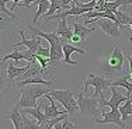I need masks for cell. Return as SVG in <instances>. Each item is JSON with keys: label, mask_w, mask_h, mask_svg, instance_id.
Segmentation results:
<instances>
[{"label": "cell", "mask_w": 132, "mask_h": 129, "mask_svg": "<svg viewBox=\"0 0 132 129\" xmlns=\"http://www.w3.org/2000/svg\"><path fill=\"white\" fill-rule=\"evenodd\" d=\"M30 66H31V62H28L26 66H23V67H20V66H14L13 63H10L7 66V77L10 79V80L15 81L18 77H21L28 69H30Z\"/></svg>", "instance_id": "17"}, {"label": "cell", "mask_w": 132, "mask_h": 129, "mask_svg": "<svg viewBox=\"0 0 132 129\" xmlns=\"http://www.w3.org/2000/svg\"><path fill=\"white\" fill-rule=\"evenodd\" d=\"M76 93H77V90L70 89V90H51L48 94L52 96L56 101H59L65 107V109L68 111V114L73 115L80 109L79 104H77V100L73 98V96Z\"/></svg>", "instance_id": "2"}, {"label": "cell", "mask_w": 132, "mask_h": 129, "mask_svg": "<svg viewBox=\"0 0 132 129\" xmlns=\"http://www.w3.org/2000/svg\"><path fill=\"white\" fill-rule=\"evenodd\" d=\"M114 14L117 15V24L119 27H124V25L127 27L132 24V17L127 11V7H122V10H117Z\"/></svg>", "instance_id": "22"}, {"label": "cell", "mask_w": 132, "mask_h": 129, "mask_svg": "<svg viewBox=\"0 0 132 129\" xmlns=\"http://www.w3.org/2000/svg\"><path fill=\"white\" fill-rule=\"evenodd\" d=\"M17 34L21 37V41L20 42H17V44H14L13 45V48H18V46H26V48L30 51L32 55H35L37 51H38V48L41 46V39H39V37H37V35H32L31 34V39H26V35H24V31L23 30H20V31H17Z\"/></svg>", "instance_id": "9"}, {"label": "cell", "mask_w": 132, "mask_h": 129, "mask_svg": "<svg viewBox=\"0 0 132 129\" xmlns=\"http://www.w3.org/2000/svg\"><path fill=\"white\" fill-rule=\"evenodd\" d=\"M44 97H46V98H48V101H51V102H49V105H44V112L46 114V116H48L49 119L68 114V111H66V109H59L58 107H56V104H55L56 100L53 98L52 96H49V94H45Z\"/></svg>", "instance_id": "12"}, {"label": "cell", "mask_w": 132, "mask_h": 129, "mask_svg": "<svg viewBox=\"0 0 132 129\" xmlns=\"http://www.w3.org/2000/svg\"><path fill=\"white\" fill-rule=\"evenodd\" d=\"M100 98L97 100V97H86V94L83 93H77V104H79L80 112L87 114L92 118H97V114H101L100 111Z\"/></svg>", "instance_id": "5"}, {"label": "cell", "mask_w": 132, "mask_h": 129, "mask_svg": "<svg viewBox=\"0 0 132 129\" xmlns=\"http://www.w3.org/2000/svg\"><path fill=\"white\" fill-rule=\"evenodd\" d=\"M119 112H121V115H122V119H124V122H128V124H131L129 115H132V98H128L127 101H125L121 107H119Z\"/></svg>", "instance_id": "23"}, {"label": "cell", "mask_w": 132, "mask_h": 129, "mask_svg": "<svg viewBox=\"0 0 132 129\" xmlns=\"http://www.w3.org/2000/svg\"><path fill=\"white\" fill-rule=\"evenodd\" d=\"M21 112H23V126H21V129H39V124L35 118H28L27 112H24L23 109H21Z\"/></svg>", "instance_id": "24"}, {"label": "cell", "mask_w": 132, "mask_h": 129, "mask_svg": "<svg viewBox=\"0 0 132 129\" xmlns=\"http://www.w3.org/2000/svg\"><path fill=\"white\" fill-rule=\"evenodd\" d=\"M103 116H104L103 119L94 118L93 121L96 122V124H100V125L112 124V125H115V126H118L119 129H128V125H127V122H124L119 109H111L110 112H103Z\"/></svg>", "instance_id": "8"}, {"label": "cell", "mask_w": 132, "mask_h": 129, "mask_svg": "<svg viewBox=\"0 0 132 129\" xmlns=\"http://www.w3.org/2000/svg\"><path fill=\"white\" fill-rule=\"evenodd\" d=\"M55 32L58 34V35H61L62 38L68 39L69 42H70V38H72V35H73V31H70V28H69V25H68V21H66V18H63V20H59L58 28L55 30Z\"/></svg>", "instance_id": "21"}, {"label": "cell", "mask_w": 132, "mask_h": 129, "mask_svg": "<svg viewBox=\"0 0 132 129\" xmlns=\"http://www.w3.org/2000/svg\"><path fill=\"white\" fill-rule=\"evenodd\" d=\"M15 86L18 87V89H21V87H26L28 84H42V86H46V87H51L53 86V83L55 81L53 80H46L44 76H37V77H30V79H24V80H18V81H14Z\"/></svg>", "instance_id": "15"}, {"label": "cell", "mask_w": 132, "mask_h": 129, "mask_svg": "<svg viewBox=\"0 0 132 129\" xmlns=\"http://www.w3.org/2000/svg\"><path fill=\"white\" fill-rule=\"evenodd\" d=\"M125 62V55L121 51V46L117 42L114 45V49H112V53L105 59V63L103 66V72H107V73H119L122 70V66H124Z\"/></svg>", "instance_id": "4"}, {"label": "cell", "mask_w": 132, "mask_h": 129, "mask_svg": "<svg viewBox=\"0 0 132 129\" xmlns=\"http://www.w3.org/2000/svg\"><path fill=\"white\" fill-rule=\"evenodd\" d=\"M97 27H100L104 32L105 38L107 39H111L114 42H118L119 39H122L124 34H122V28L124 27H119L115 21L110 20V18H98L97 21Z\"/></svg>", "instance_id": "6"}, {"label": "cell", "mask_w": 132, "mask_h": 129, "mask_svg": "<svg viewBox=\"0 0 132 129\" xmlns=\"http://www.w3.org/2000/svg\"><path fill=\"white\" fill-rule=\"evenodd\" d=\"M35 55H39V56H45V58H49V56H51V46H48V48L39 46Z\"/></svg>", "instance_id": "26"}, {"label": "cell", "mask_w": 132, "mask_h": 129, "mask_svg": "<svg viewBox=\"0 0 132 129\" xmlns=\"http://www.w3.org/2000/svg\"><path fill=\"white\" fill-rule=\"evenodd\" d=\"M4 118L10 119L14 125V129H21L23 126V112H21V107L18 102L14 104V107L9 112L4 114Z\"/></svg>", "instance_id": "11"}, {"label": "cell", "mask_w": 132, "mask_h": 129, "mask_svg": "<svg viewBox=\"0 0 132 129\" xmlns=\"http://www.w3.org/2000/svg\"><path fill=\"white\" fill-rule=\"evenodd\" d=\"M127 59L129 61V73H132V53H128Z\"/></svg>", "instance_id": "29"}, {"label": "cell", "mask_w": 132, "mask_h": 129, "mask_svg": "<svg viewBox=\"0 0 132 129\" xmlns=\"http://www.w3.org/2000/svg\"><path fill=\"white\" fill-rule=\"evenodd\" d=\"M129 41H132V37H131V38H129Z\"/></svg>", "instance_id": "33"}, {"label": "cell", "mask_w": 132, "mask_h": 129, "mask_svg": "<svg viewBox=\"0 0 132 129\" xmlns=\"http://www.w3.org/2000/svg\"><path fill=\"white\" fill-rule=\"evenodd\" d=\"M28 28H30V31H31V34H32V35L41 37V38H45L46 41H48L49 45H52V44H56V42H59V41H62V37L58 35L56 32H44V31H41L39 28H35L34 25H30Z\"/></svg>", "instance_id": "16"}, {"label": "cell", "mask_w": 132, "mask_h": 129, "mask_svg": "<svg viewBox=\"0 0 132 129\" xmlns=\"http://www.w3.org/2000/svg\"><path fill=\"white\" fill-rule=\"evenodd\" d=\"M9 0H0V17H9L11 20H18V17L15 15L11 10H7L6 8V3Z\"/></svg>", "instance_id": "25"}, {"label": "cell", "mask_w": 132, "mask_h": 129, "mask_svg": "<svg viewBox=\"0 0 132 129\" xmlns=\"http://www.w3.org/2000/svg\"><path fill=\"white\" fill-rule=\"evenodd\" d=\"M129 28H131V30H132V24H131V25H129Z\"/></svg>", "instance_id": "31"}, {"label": "cell", "mask_w": 132, "mask_h": 129, "mask_svg": "<svg viewBox=\"0 0 132 129\" xmlns=\"http://www.w3.org/2000/svg\"><path fill=\"white\" fill-rule=\"evenodd\" d=\"M129 74H131V79H132V73H129Z\"/></svg>", "instance_id": "32"}, {"label": "cell", "mask_w": 132, "mask_h": 129, "mask_svg": "<svg viewBox=\"0 0 132 129\" xmlns=\"http://www.w3.org/2000/svg\"><path fill=\"white\" fill-rule=\"evenodd\" d=\"M63 52H65L63 63H66V65H73V66H77L79 63H77L76 61H72V59H70L72 53L77 52V53H81V55H86V53H87L86 51H84V49L77 48V46H75L73 44H70V42H66L65 45H63Z\"/></svg>", "instance_id": "13"}, {"label": "cell", "mask_w": 132, "mask_h": 129, "mask_svg": "<svg viewBox=\"0 0 132 129\" xmlns=\"http://www.w3.org/2000/svg\"><path fill=\"white\" fill-rule=\"evenodd\" d=\"M72 27H73V34L79 37V38L81 39V42H86L89 34L94 31V27L87 28L84 24H80L79 21H73V23H72Z\"/></svg>", "instance_id": "18"}, {"label": "cell", "mask_w": 132, "mask_h": 129, "mask_svg": "<svg viewBox=\"0 0 132 129\" xmlns=\"http://www.w3.org/2000/svg\"><path fill=\"white\" fill-rule=\"evenodd\" d=\"M110 90H111V98L110 100H105L104 97H98L100 98L98 105H100V111H101V114L104 112V107H110L111 109H119V107H121L122 102L127 101L128 98H131V97H128V96L121 94L119 90L115 86H111Z\"/></svg>", "instance_id": "7"}, {"label": "cell", "mask_w": 132, "mask_h": 129, "mask_svg": "<svg viewBox=\"0 0 132 129\" xmlns=\"http://www.w3.org/2000/svg\"><path fill=\"white\" fill-rule=\"evenodd\" d=\"M14 61V63H18V61H28V62H32L35 61V55H32L30 51L27 52H20L17 51V48H13V52L11 53H7V55L2 56V59H0V62H2V65L4 63V62L7 61Z\"/></svg>", "instance_id": "10"}, {"label": "cell", "mask_w": 132, "mask_h": 129, "mask_svg": "<svg viewBox=\"0 0 132 129\" xmlns=\"http://www.w3.org/2000/svg\"><path fill=\"white\" fill-rule=\"evenodd\" d=\"M73 2L75 0H62V7L66 8V10H69V8L72 7L70 4H73Z\"/></svg>", "instance_id": "28"}, {"label": "cell", "mask_w": 132, "mask_h": 129, "mask_svg": "<svg viewBox=\"0 0 132 129\" xmlns=\"http://www.w3.org/2000/svg\"><path fill=\"white\" fill-rule=\"evenodd\" d=\"M51 89L49 87H41L37 84H28L26 87H21L20 93L21 97L20 100H17V102L20 104L21 108H35L37 105V100L44 97L45 94H48Z\"/></svg>", "instance_id": "1"}, {"label": "cell", "mask_w": 132, "mask_h": 129, "mask_svg": "<svg viewBox=\"0 0 132 129\" xmlns=\"http://www.w3.org/2000/svg\"><path fill=\"white\" fill-rule=\"evenodd\" d=\"M90 86L94 87L93 97H104L105 91L112 86V80L111 79H105L104 76H97L94 73H89L87 79L84 80V87H83L84 93L87 91V89Z\"/></svg>", "instance_id": "3"}, {"label": "cell", "mask_w": 132, "mask_h": 129, "mask_svg": "<svg viewBox=\"0 0 132 129\" xmlns=\"http://www.w3.org/2000/svg\"><path fill=\"white\" fill-rule=\"evenodd\" d=\"M44 100H45V98H44V97H41V98H39L38 107H35V108H21L24 112H27L28 115H31L32 118H35L37 121H38V124H39V125H41V124H44V122H46V121L49 119L48 116H46L45 112L41 111V107L44 105Z\"/></svg>", "instance_id": "14"}, {"label": "cell", "mask_w": 132, "mask_h": 129, "mask_svg": "<svg viewBox=\"0 0 132 129\" xmlns=\"http://www.w3.org/2000/svg\"><path fill=\"white\" fill-rule=\"evenodd\" d=\"M112 86L124 87V89L127 90V96L128 97L132 96V79H131V74H127V76H124V77H119V79L112 80Z\"/></svg>", "instance_id": "20"}, {"label": "cell", "mask_w": 132, "mask_h": 129, "mask_svg": "<svg viewBox=\"0 0 132 129\" xmlns=\"http://www.w3.org/2000/svg\"><path fill=\"white\" fill-rule=\"evenodd\" d=\"M11 2H13V7H11V11H14V8L18 7V4L21 3V0H11Z\"/></svg>", "instance_id": "30"}, {"label": "cell", "mask_w": 132, "mask_h": 129, "mask_svg": "<svg viewBox=\"0 0 132 129\" xmlns=\"http://www.w3.org/2000/svg\"><path fill=\"white\" fill-rule=\"evenodd\" d=\"M32 3H37V0H24V2H21L20 4H18V7H26L28 8Z\"/></svg>", "instance_id": "27"}, {"label": "cell", "mask_w": 132, "mask_h": 129, "mask_svg": "<svg viewBox=\"0 0 132 129\" xmlns=\"http://www.w3.org/2000/svg\"><path fill=\"white\" fill-rule=\"evenodd\" d=\"M44 74H45V72H44V69L41 67V65H37V59H35V61L31 62L30 69H28V70H27V72H26V73H24L21 77H18L15 81H18V80H24V79H30V77L44 76Z\"/></svg>", "instance_id": "19"}]
</instances>
